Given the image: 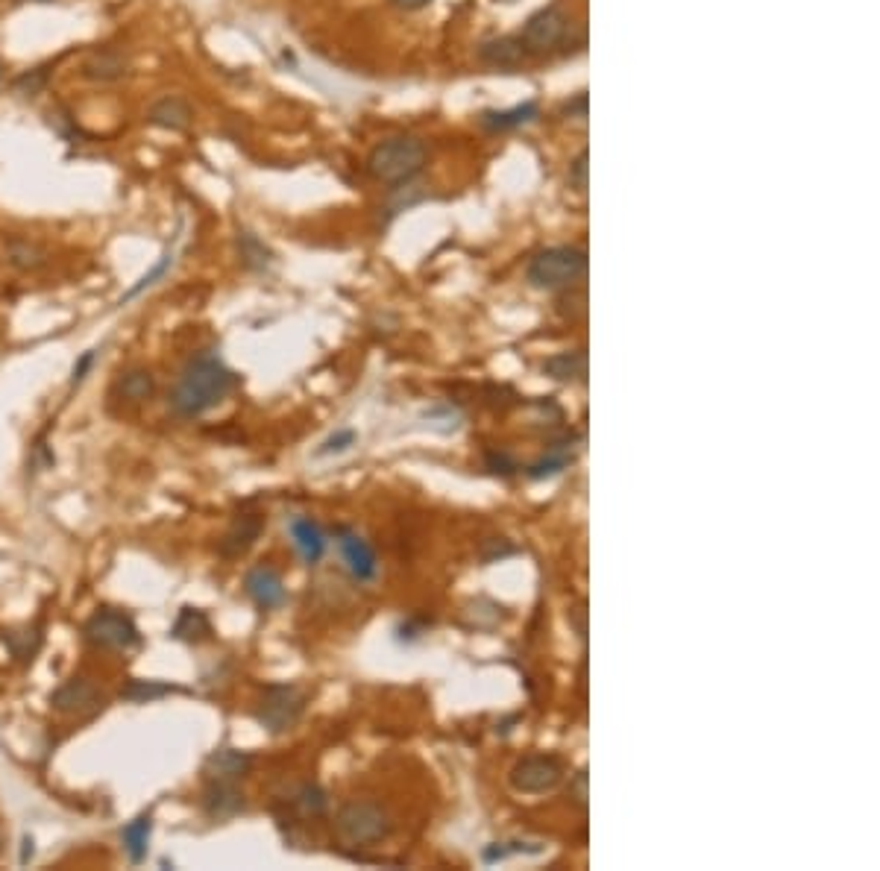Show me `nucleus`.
<instances>
[{
  "label": "nucleus",
  "instance_id": "f257e3e1",
  "mask_svg": "<svg viewBox=\"0 0 880 871\" xmlns=\"http://www.w3.org/2000/svg\"><path fill=\"white\" fill-rule=\"evenodd\" d=\"M241 385V376L220 358L218 349L194 352L168 391V408L179 420H197L218 408Z\"/></svg>",
  "mask_w": 880,
  "mask_h": 871
},
{
  "label": "nucleus",
  "instance_id": "f03ea898",
  "mask_svg": "<svg viewBox=\"0 0 880 871\" xmlns=\"http://www.w3.org/2000/svg\"><path fill=\"white\" fill-rule=\"evenodd\" d=\"M429 165V147L420 135H391L367 153V174L382 185L405 188Z\"/></svg>",
  "mask_w": 880,
  "mask_h": 871
},
{
  "label": "nucleus",
  "instance_id": "7ed1b4c3",
  "mask_svg": "<svg viewBox=\"0 0 880 871\" xmlns=\"http://www.w3.org/2000/svg\"><path fill=\"white\" fill-rule=\"evenodd\" d=\"M584 276H587V250L575 244L546 247L534 253L526 267L528 285L546 294L570 291Z\"/></svg>",
  "mask_w": 880,
  "mask_h": 871
},
{
  "label": "nucleus",
  "instance_id": "20e7f679",
  "mask_svg": "<svg viewBox=\"0 0 880 871\" xmlns=\"http://www.w3.org/2000/svg\"><path fill=\"white\" fill-rule=\"evenodd\" d=\"M335 833L344 845L352 848H373L394 833V819L379 801L355 798L335 813Z\"/></svg>",
  "mask_w": 880,
  "mask_h": 871
},
{
  "label": "nucleus",
  "instance_id": "39448f33",
  "mask_svg": "<svg viewBox=\"0 0 880 871\" xmlns=\"http://www.w3.org/2000/svg\"><path fill=\"white\" fill-rule=\"evenodd\" d=\"M308 704V693L294 684V681H276L267 684L259 696V704L253 710L259 728H264L270 737H282L288 731H294L303 719Z\"/></svg>",
  "mask_w": 880,
  "mask_h": 871
},
{
  "label": "nucleus",
  "instance_id": "423d86ee",
  "mask_svg": "<svg viewBox=\"0 0 880 871\" xmlns=\"http://www.w3.org/2000/svg\"><path fill=\"white\" fill-rule=\"evenodd\" d=\"M83 640L97 652H132L141 646V631L127 610L97 608L83 622Z\"/></svg>",
  "mask_w": 880,
  "mask_h": 871
},
{
  "label": "nucleus",
  "instance_id": "0eeeda50",
  "mask_svg": "<svg viewBox=\"0 0 880 871\" xmlns=\"http://www.w3.org/2000/svg\"><path fill=\"white\" fill-rule=\"evenodd\" d=\"M567 33H570V15L558 3H549V6H540L537 12L528 15L517 39L526 47L528 56H543L564 42Z\"/></svg>",
  "mask_w": 880,
  "mask_h": 871
},
{
  "label": "nucleus",
  "instance_id": "6e6552de",
  "mask_svg": "<svg viewBox=\"0 0 880 871\" xmlns=\"http://www.w3.org/2000/svg\"><path fill=\"white\" fill-rule=\"evenodd\" d=\"M564 775H567V769H564L561 757L537 751V754H526L514 763L508 781L523 795H546L561 786Z\"/></svg>",
  "mask_w": 880,
  "mask_h": 871
},
{
  "label": "nucleus",
  "instance_id": "1a4fd4ad",
  "mask_svg": "<svg viewBox=\"0 0 880 871\" xmlns=\"http://www.w3.org/2000/svg\"><path fill=\"white\" fill-rule=\"evenodd\" d=\"M106 693L91 681V678H83V675H74L68 678L65 684H59L53 693H50V707L62 716H71V719H91L97 713L106 710Z\"/></svg>",
  "mask_w": 880,
  "mask_h": 871
},
{
  "label": "nucleus",
  "instance_id": "9d476101",
  "mask_svg": "<svg viewBox=\"0 0 880 871\" xmlns=\"http://www.w3.org/2000/svg\"><path fill=\"white\" fill-rule=\"evenodd\" d=\"M132 74L130 53L118 44H100L91 47L80 62V77L94 86H115L124 83Z\"/></svg>",
  "mask_w": 880,
  "mask_h": 871
},
{
  "label": "nucleus",
  "instance_id": "9b49d317",
  "mask_svg": "<svg viewBox=\"0 0 880 871\" xmlns=\"http://www.w3.org/2000/svg\"><path fill=\"white\" fill-rule=\"evenodd\" d=\"M203 784L206 786L200 792V813L212 825H226L247 813V795L238 784H229V781H203Z\"/></svg>",
  "mask_w": 880,
  "mask_h": 871
},
{
  "label": "nucleus",
  "instance_id": "f8f14e48",
  "mask_svg": "<svg viewBox=\"0 0 880 871\" xmlns=\"http://www.w3.org/2000/svg\"><path fill=\"white\" fill-rule=\"evenodd\" d=\"M338 552L341 561L358 584H373L379 578V558L370 540L352 528H338Z\"/></svg>",
  "mask_w": 880,
  "mask_h": 871
},
{
  "label": "nucleus",
  "instance_id": "ddd939ff",
  "mask_svg": "<svg viewBox=\"0 0 880 871\" xmlns=\"http://www.w3.org/2000/svg\"><path fill=\"white\" fill-rule=\"evenodd\" d=\"M244 593H247V599L262 610V613H273V610L285 608V602H288V587H285L279 569L267 567V564L247 569V575H244Z\"/></svg>",
  "mask_w": 880,
  "mask_h": 871
},
{
  "label": "nucleus",
  "instance_id": "4468645a",
  "mask_svg": "<svg viewBox=\"0 0 880 871\" xmlns=\"http://www.w3.org/2000/svg\"><path fill=\"white\" fill-rule=\"evenodd\" d=\"M256 766V757L244 748H232V745H220L215 748L203 766H200V775L203 781H229V784H241Z\"/></svg>",
  "mask_w": 880,
  "mask_h": 871
},
{
  "label": "nucleus",
  "instance_id": "2eb2a0df",
  "mask_svg": "<svg viewBox=\"0 0 880 871\" xmlns=\"http://www.w3.org/2000/svg\"><path fill=\"white\" fill-rule=\"evenodd\" d=\"M262 531H264V514H241V517H235L232 525L226 528V534L220 537L218 555L223 561H238V558H244V555L256 546V540L262 537Z\"/></svg>",
  "mask_w": 880,
  "mask_h": 871
},
{
  "label": "nucleus",
  "instance_id": "dca6fc26",
  "mask_svg": "<svg viewBox=\"0 0 880 871\" xmlns=\"http://www.w3.org/2000/svg\"><path fill=\"white\" fill-rule=\"evenodd\" d=\"M288 537L297 549V555L306 561L308 567H317L329 549V540H326V531L320 528V523L308 514H294L288 520Z\"/></svg>",
  "mask_w": 880,
  "mask_h": 871
},
{
  "label": "nucleus",
  "instance_id": "f3484780",
  "mask_svg": "<svg viewBox=\"0 0 880 871\" xmlns=\"http://www.w3.org/2000/svg\"><path fill=\"white\" fill-rule=\"evenodd\" d=\"M479 62L490 71H505V74H514L520 71L528 62L526 47L520 44L517 36H496V39H487V42L479 44L476 50Z\"/></svg>",
  "mask_w": 880,
  "mask_h": 871
},
{
  "label": "nucleus",
  "instance_id": "a211bd4d",
  "mask_svg": "<svg viewBox=\"0 0 880 871\" xmlns=\"http://www.w3.org/2000/svg\"><path fill=\"white\" fill-rule=\"evenodd\" d=\"M147 124L165 132H185L194 124V106L182 94H162L147 109Z\"/></svg>",
  "mask_w": 880,
  "mask_h": 871
},
{
  "label": "nucleus",
  "instance_id": "6ab92c4d",
  "mask_svg": "<svg viewBox=\"0 0 880 871\" xmlns=\"http://www.w3.org/2000/svg\"><path fill=\"white\" fill-rule=\"evenodd\" d=\"M3 262L9 264L15 273H39L50 264V250L36 238L9 235L3 241Z\"/></svg>",
  "mask_w": 880,
  "mask_h": 871
},
{
  "label": "nucleus",
  "instance_id": "aec40b11",
  "mask_svg": "<svg viewBox=\"0 0 880 871\" xmlns=\"http://www.w3.org/2000/svg\"><path fill=\"white\" fill-rule=\"evenodd\" d=\"M540 118V103L537 100H526L508 109H484L479 112V127L490 135H502V132L523 130L528 124H534Z\"/></svg>",
  "mask_w": 880,
  "mask_h": 871
},
{
  "label": "nucleus",
  "instance_id": "412c9836",
  "mask_svg": "<svg viewBox=\"0 0 880 871\" xmlns=\"http://www.w3.org/2000/svg\"><path fill=\"white\" fill-rule=\"evenodd\" d=\"M235 253H238V262L247 273H270L273 264H276V253L264 244V238H259L253 229H238L235 232Z\"/></svg>",
  "mask_w": 880,
  "mask_h": 871
},
{
  "label": "nucleus",
  "instance_id": "4be33fe9",
  "mask_svg": "<svg viewBox=\"0 0 880 871\" xmlns=\"http://www.w3.org/2000/svg\"><path fill=\"white\" fill-rule=\"evenodd\" d=\"M121 851L127 854L132 866H141L150 854V839H153V810H141L135 819H130L121 833Z\"/></svg>",
  "mask_w": 880,
  "mask_h": 871
},
{
  "label": "nucleus",
  "instance_id": "5701e85b",
  "mask_svg": "<svg viewBox=\"0 0 880 871\" xmlns=\"http://www.w3.org/2000/svg\"><path fill=\"white\" fill-rule=\"evenodd\" d=\"M171 640L176 643H188V646H200L212 640V619L209 613L200 608H185L176 613L174 625H171Z\"/></svg>",
  "mask_w": 880,
  "mask_h": 871
},
{
  "label": "nucleus",
  "instance_id": "b1692460",
  "mask_svg": "<svg viewBox=\"0 0 880 871\" xmlns=\"http://www.w3.org/2000/svg\"><path fill=\"white\" fill-rule=\"evenodd\" d=\"M543 373L555 382H564V385H575V382H584L587 376V349H564V352H555L543 361Z\"/></svg>",
  "mask_w": 880,
  "mask_h": 871
},
{
  "label": "nucleus",
  "instance_id": "393cba45",
  "mask_svg": "<svg viewBox=\"0 0 880 871\" xmlns=\"http://www.w3.org/2000/svg\"><path fill=\"white\" fill-rule=\"evenodd\" d=\"M159 391V382L156 376L147 370V367H132L127 373L118 376L115 382V396L127 405H141V402H150Z\"/></svg>",
  "mask_w": 880,
  "mask_h": 871
},
{
  "label": "nucleus",
  "instance_id": "a878e982",
  "mask_svg": "<svg viewBox=\"0 0 880 871\" xmlns=\"http://www.w3.org/2000/svg\"><path fill=\"white\" fill-rule=\"evenodd\" d=\"M3 643L9 654L15 657V663L30 666L44 646V628L42 625H21V628H9L3 631Z\"/></svg>",
  "mask_w": 880,
  "mask_h": 871
},
{
  "label": "nucleus",
  "instance_id": "bb28decb",
  "mask_svg": "<svg viewBox=\"0 0 880 871\" xmlns=\"http://www.w3.org/2000/svg\"><path fill=\"white\" fill-rule=\"evenodd\" d=\"M291 807H294V813L300 819L317 822V819H323L329 813V792L320 784H314V781H306V784H300L294 789Z\"/></svg>",
  "mask_w": 880,
  "mask_h": 871
},
{
  "label": "nucleus",
  "instance_id": "cd10ccee",
  "mask_svg": "<svg viewBox=\"0 0 880 871\" xmlns=\"http://www.w3.org/2000/svg\"><path fill=\"white\" fill-rule=\"evenodd\" d=\"M546 851L543 842H528V839H505V842H490L482 848V863L487 866H496V863H505L511 857H540Z\"/></svg>",
  "mask_w": 880,
  "mask_h": 871
},
{
  "label": "nucleus",
  "instance_id": "c85d7f7f",
  "mask_svg": "<svg viewBox=\"0 0 880 871\" xmlns=\"http://www.w3.org/2000/svg\"><path fill=\"white\" fill-rule=\"evenodd\" d=\"M572 443H555L543 458H537L531 467L526 470V476L531 481H543V479H552V476H558V473H564L567 467H570L572 461H575V452L570 449Z\"/></svg>",
  "mask_w": 880,
  "mask_h": 871
},
{
  "label": "nucleus",
  "instance_id": "c756f323",
  "mask_svg": "<svg viewBox=\"0 0 880 871\" xmlns=\"http://www.w3.org/2000/svg\"><path fill=\"white\" fill-rule=\"evenodd\" d=\"M174 693H182L179 687L168 684V681H150V678H132L130 684L121 690V698L130 701V704H150V701H159V698L174 696Z\"/></svg>",
  "mask_w": 880,
  "mask_h": 871
},
{
  "label": "nucleus",
  "instance_id": "7c9ffc66",
  "mask_svg": "<svg viewBox=\"0 0 880 871\" xmlns=\"http://www.w3.org/2000/svg\"><path fill=\"white\" fill-rule=\"evenodd\" d=\"M171 267H174V250L168 247V250H165V253L159 256V262L153 264V267H150V270H147V273H144V276H141V279H138L135 285H132L130 291H127V294L121 297V305L132 303V300H138V297H141L144 291H150V288H153V285H156L159 279H165V273H168Z\"/></svg>",
  "mask_w": 880,
  "mask_h": 871
},
{
  "label": "nucleus",
  "instance_id": "2f4dec72",
  "mask_svg": "<svg viewBox=\"0 0 880 871\" xmlns=\"http://www.w3.org/2000/svg\"><path fill=\"white\" fill-rule=\"evenodd\" d=\"M44 121H47V127L56 132L62 141H68V144H77V138H83V130H80V124H77V118L65 109V106H53L47 115H44Z\"/></svg>",
  "mask_w": 880,
  "mask_h": 871
},
{
  "label": "nucleus",
  "instance_id": "473e14b6",
  "mask_svg": "<svg viewBox=\"0 0 880 871\" xmlns=\"http://www.w3.org/2000/svg\"><path fill=\"white\" fill-rule=\"evenodd\" d=\"M47 83H50V68H47V65H39V68L21 71V74L15 77L12 88H15L18 97H27V100H30V97H39L44 88H47Z\"/></svg>",
  "mask_w": 880,
  "mask_h": 871
},
{
  "label": "nucleus",
  "instance_id": "72a5a7b5",
  "mask_svg": "<svg viewBox=\"0 0 880 871\" xmlns=\"http://www.w3.org/2000/svg\"><path fill=\"white\" fill-rule=\"evenodd\" d=\"M355 443H358V432H355V429H338V432H332V435L326 437V440L317 446L314 458H332V455H344V452H350Z\"/></svg>",
  "mask_w": 880,
  "mask_h": 871
},
{
  "label": "nucleus",
  "instance_id": "f704fd0d",
  "mask_svg": "<svg viewBox=\"0 0 880 871\" xmlns=\"http://www.w3.org/2000/svg\"><path fill=\"white\" fill-rule=\"evenodd\" d=\"M567 182H570V188L575 194H587V188H590V153H587V150H581V153L572 159Z\"/></svg>",
  "mask_w": 880,
  "mask_h": 871
},
{
  "label": "nucleus",
  "instance_id": "c9c22d12",
  "mask_svg": "<svg viewBox=\"0 0 880 871\" xmlns=\"http://www.w3.org/2000/svg\"><path fill=\"white\" fill-rule=\"evenodd\" d=\"M94 364H97V349H86V352L74 361V367H71V379H68V388H71V391H77V388L86 382L88 373L94 370Z\"/></svg>",
  "mask_w": 880,
  "mask_h": 871
},
{
  "label": "nucleus",
  "instance_id": "e433bc0d",
  "mask_svg": "<svg viewBox=\"0 0 880 871\" xmlns=\"http://www.w3.org/2000/svg\"><path fill=\"white\" fill-rule=\"evenodd\" d=\"M484 461H487V470L496 473V476H514V473L520 470L517 461H514L508 452H496V449H490V452L484 455Z\"/></svg>",
  "mask_w": 880,
  "mask_h": 871
},
{
  "label": "nucleus",
  "instance_id": "4c0bfd02",
  "mask_svg": "<svg viewBox=\"0 0 880 871\" xmlns=\"http://www.w3.org/2000/svg\"><path fill=\"white\" fill-rule=\"evenodd\" d=\"M564 112H567L570 118L584 121V118H587V91H578L575 100H567V103H564Z\"/></svg>",
  "mask_w": 880,
  "mask_h": 871
},
{
  "label": "nucleus",
  "instance_id": "58836bf2",
  "mask_svg": "<svg viewBox=\"0 0 880 871\" xmlns=\"http://www.w3.org/2000/svg\"><path fill=\"white\" fill-rule=\"evenodd\" d=\"M33 857H36V839H33L30 833H24V839H21V857H18V863H21V866H27Z\"/></svg>",
  "mask_w": 880,
  "mask_h": 871
},
{
  "label": "nucleus",
  "instance_id": "ea45409f",
  "mask_svg": "<svg viewBox=\"0 0 880 871\" xmlns=\"http://www.w3.org/2000/svg\"><path fill=\"white\" fill-rule=\"evenodd\" d=\"M432 0H391V6H396L399 12H423Z\"/></svg>",
  "mask_w": 880,
  "mask_h": 871
},
{
  "label": "nucleus",
  "instance_id": "a19ab883",
  "mask_svg": "<svg viewBox=\"0 0 880 871\" xmlns=\"http://www.w3.org/2000/svg\"><path fill=\"white\" fill-rule=\"evenodd\" d=\"M575 801H578V807L587 804V772L584 769L575 775Z\"/></svg>",
  "mask_w": 880,
  "mask_h": 871
},
{
  "label": "nucleus",
  "instance_id": "79ce46f5",
  "mask_svg": "<svg viewBox=\"0 0 880 871\" xmlns=\"http://www.w3.org/2000/svg\"><path fill=\"white\" fill-rule=\"evenodd\" d=\"M570 616H575V631H578V637L584 640V637H587V610H584V605H578L575 610H570Z\"/></svg>",
  "mask_w": 880,
  "mask_h": 871
},
{
  "label": "nucleus",
  "instance_id": "37998d69",
  "mask_svg": "<svg viewBox=\"0 0 880 871\" xmlns=\"http://www.w3.org/2000/svg\"><path fill=\"white\" fill-rule=\"evenodd\" d=\"M18 3H53V0H18Z\"/></svg>",
  "mask_w": 880,
  "mask_h": 871
},
{
  "label": "nucleus",
  "instance_id": "c03bdc74",
  "mask_svg": "<svg viewBox=\"0 0 880 871\" xmlns=\"http://www.w3.org/2000/svg\"><path fill=\"white\" fill-rule=\"evenodd\" d=\"M3 845H6V836H3V830H0V854H3Z\"/></svg>",
  "mask_w": 880,
  "mask_h": 871
},
{
  "label": "nucleus",
  "instance_id": "a18cd8bd",
  "mask_svg": "<svg viewBox=\"0 0 880 871\" xmlns=\"http://www.w3.org/2000/svg\"><path fill=\"white\" fill-rule=\"evenodd\" d=\"M0 3H3V0H0Z\"/></svg>",
  "mask_w": 880,
  "mask_h": 871
}]
</instances>
